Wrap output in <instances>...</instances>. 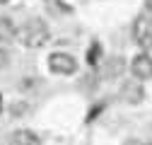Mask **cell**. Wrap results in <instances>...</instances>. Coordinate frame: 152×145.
Listing matches in <instances>:
<instances>
[{
	"mask_svg": "<svg viewBox=\"0 0 152 145\" xmlns=\"http://www.w3.org/2000/svg\"><path fill=\"white\" fill-rule=\"evenodd\" d=\"M145 7H147V12H152V0H145Z\"/></svg>",
	"mask_w": 152,
	"mask_h": 145,
	"instance_id": "30bf717a",
	"label": "cell"
},
{
	"mask_svg": "<svg viewBox=\"0 0 152 145\" xmlns=\"http://www.w3.org/2000/svg\"><path fill=\"white\" fill-rule=\"evenodd\" d=\"M17 29L15 27V22L10 20V17H0V41H12V39H17Z\"/></svg>",
	"mask_w": 152,
	"mask_h": 145,
	"instance_id": "52a82bcc",
	"label": "cell"
},
{
	"mask_svg": "<svg viewBox=\"0 0 152 145\" xmlns=\"http://www.w3.org/2000/svg\"><path fill=\"white\" fill-rule=\"evenodd\" d=\"M121 94H123L126 102L138 104V102H142V97H145V89H142V85H140L138 80H128V82H123V87H121Z\"/></svg>",
	"mask_w": 152,
	"mask_h": 145,
	"instance_id": "5b68a950",
	"label": "cell"
},
{
	"mask_svg": "<svg viewBox=\"0 0 152 145\" xmlns=\"http://www.w3.org/2000/svg\"><path fill=\"white\" fill-rule=\"evenodd\" d=\"M3 106H5V102H3V94H0V114H3Z\"/></svg>",
	"mask_w": 152,
	"mask_h": 145,
	"instance_id": "8fae6325",
	"label": "cell"
},
{
	"mask_svg": "<svg viewBox=\"0 0 152 145\" xmlns=\"http://www.w3.org/2000/svg\"><path fill=\"white\" fill-rule=\"evenodd\" d=\"M130 72H133V78L145 82V80H152V56L147 51L138 53L135 58L130 61Z\"/></svg>",
	"mask_w": 152,
	"mask_h": 145,
	"instance_id": "277c9868",
	"label": "cell"
},
{
	"mask_svg": "<svg viewBox=\"0 0 152 145\" xmlns=\"http://www.w3.org/2000/svg\"><path fill=\"white\" fill-rule=\"evenodd\" d=\"M99 61H102V46L99 44H92L89 51H87V63L89 65H97Z\"/></svg>",
	"mask_w": 152,
	"mask_h": 145,
	"instance_id": "ba28073f",
	"label": "cell"
},
{
	"mask_svg": "<svg viewBox=\"0 0 152 145\" xmlns=\"http://www.w3.org/2000/svg\"><path fill=\"white\" fill-rule=\"evenodd\" d=\"M147 145H152V143H147Z\"/></svg>",
	"mask_w": 152,
	"mask_h": 145,
	"instance_id": "4fadbf2b",
	"label": "cell"
},
{
	"mask_svg": "<svg viewBox=\"0 0 152 145\" xmlns=\"http://www.w3.org/2000/svg\"><path fill=\"white\" fill-rule=\"evenodd\" d=\"M7 61H10L7 51H5V48H0V68H5V65H7Z\"/></svg>",
	"mask_w": 152,
	"mask_h": 145,
	"instance_id": "9c48e42d",
	"label": "cell"
},
{
	"mask_svg": "<svg viewBox=\"0 0 152 145\" xmlns=\"http://www.w3.org/2000/svg\"><path fill=\"white\" fill-rule=\"evenodd\" d=\"M10 145H41V138L34 131H29V128H20V131L12 133Z\"/></svg>",
	"mask_w": 152,
	"mask_h": 145,
	"instance_id": "8992f818",
	"label": "cell"
},
{
	"mask_svg": "<svg viewBox=\"0 0 152 145\" xmlns=\"http://www.w3.org/2000/svg\"><path fill=\"white\" fill-rule=\"evenodd\" d=\"M48 68L56 72V75H72L77 70V61H75L70 53H63V51H56L48 56Z\"/></svg>",
	"mask_w": 152,
	"mask_h": 145,
	"instance_id": "3957f363",
	"label": "cell"
},
{
	"mask_svg": "<svg viewBox=\"0 0 152 145\" xmlns=\"http://www.w3.org/2000/svg\"><path fill=\"white\" fill-rule=\"evenodd\" d=\"M5 3H10V0H0V5H5Z\"/></svg>",
	"mask_w": 152,
	"mask_h": 145,
	"instance_id": "7c38bea8",
	"label": "cell"
},
{
	"mask_svg": "<svg viewBox=\"0 0 152 145\" xmlns=\"http://www.w3.org/2000/svg\"><path fill=\"white\" fill-rule=\"evenodd\" d=\"M51 31L41 20H29L20 31H17V41L24 48H41L44 44H48Z\"/></svg>",
	"mask_w": 152,
	"mask_h": 145,
	"instance_id": "6da1fadb",
	"label": "cell"
},
{
	"mask_svg": "<svg viewBox=\"0 0 152 145\" xmlns=\"http://www.w3.org/2000/svg\"><path fill=\"white\" fill-rule=\"evenodd\" d=\"M133 41L142 51L152 48V17L150 15H140L135 20V24H133Z\"/></svg>",
	"mask_w": 152,
	"mask_h": 145,
	"instance_id": "7a4b0ae2",
	"label": "cell"
}]
</instances>
